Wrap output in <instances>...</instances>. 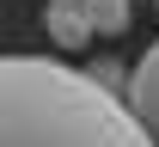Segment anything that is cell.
I'll list each match as a JSON object with an SVG mask.
<instances>
[{
	"instance_id": "1",
	"label": "cell",
	"mask_w": 159,
	"mask_h": 147,
	"mask_svg": "<svg viewBox=\"0 0 159 147\" xmlns=\"http://www.w3.org/2000/svg\"><path fill=\"white\" fill-rule=\"evenodd\" d=\"M0 147H153L122 92L49 55H0Z\"/></svg>"
},
{
	"instance_id": "2",
	"label": "cell",
	"mask_w": 159,
	"mask_h": 147,
	"mask_svg": "<svg viewBox=\"0 0 159 147\" xmlns=\"http://www.w3.org/2000/svg\"><path fill=\"white\" fill-rule=\"evenodd\" d=\"M122 104L135 110V123L147 129V141L159 147V43L147 49L135 62V74H129V86H122Z\"/></svg>"
},
{
	"instance_id": "3",
	"label": "cell",
	"mask_w": 159,
	"mask_h": 147,
	"mask_svg": "<svg viewBox=\"0 0 159 147\" xmlns=\"http://www.w3.org/2000/svg\"><path fill=\"white\" fill-rule=\"evenodd\" d=\"M43 31H49L61 49H86V43H92L86 0H49V6H43Z\"/></svg>"
},
{
	"instance_id": "4",
	"label": "cell",
	"mask_w": 159,
	"mask_h": 147,
	"mask_svg": "<svg viewBox=\"0 0 159 147\" xmlns=\"http://www.w3.org/2000/svg\"><path fill=\"white\" fill-rule=\"evenodd\" d=\"M86 19H92V37H122L129 19H135V0H86Z\"/></svg>"
},
{
	"instance_id": "5",
	"label": "cell",
	"mask_w": 159,
	"mask_h": 147,
	"mask_svg": "<svg viewBox=\"0 0 159 147\" xmlns=\"http://www.w3.org/2000/svg\"><path fill=\"white\" fill-rule=\"evenodd\" d=\"M153 12H159V0H153Z\"/></svg>"
}]
</instances>
